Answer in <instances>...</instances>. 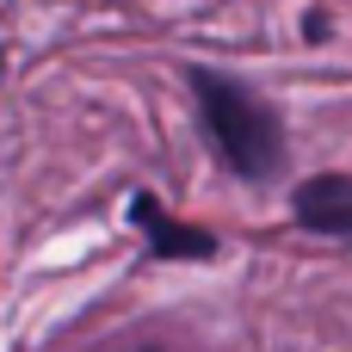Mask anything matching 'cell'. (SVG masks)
<instances>
[{"label": "cell", "instance_id": "obj_1", "mask_svg": "<svg viewBox=\"0 0 352 352\" xmlns=\"http://www.w3.org/2000/svg\"><path fill=\"white\" fill-rule=\"evenodd\" d=\"M186 87L198 99V130H204L210 155L235 179L272 186L285 173V118L272 111V99L223 68H204V62H186Z\"/></svg>", "mask_w": 352, "mask_h": 352}, {"label": "cell", "instance_id": "obj_2", "mask_svg": "<svg viewBox=\"0 0 352 352\" xmlns=\"http://www.w3.org/2000/svg\"><path fill=\"white\" fill-rule=\"evenodd\" d=\"M130 223H136V235L148 241L155 260H217V248H223L210 229L179 223L155 192H130Z\"/></svg>", "mask_w": 352, "mask_h": 352}, {"label": "cell", "instance_id": "obj_3", "mask_svg": "<svg viewBox=\"0 0 352 352\" xmlns=\"http://www.w3.org/2000/svg\"><path fill=\"white\" fill-rule=\"evenodd\" d=\"M291 217L309 235L328 241H352V173H309L291 192Z\"/></svg>", "mask_w": 352, "mask_h": 352}, {"label": "cell", "instance_id": "obj_4", "mask_svg": "<svg viewBox=\"0 0 352 352\" xmlns=\"http://www.w3.org/2000/svg\"><path fill=\"white\" fill-rule=\"evenodd\" d=\"M136 352H161V346H136Z\"/></svg>", "mask_w": 352, "mask_h": 352}]
</instances>
